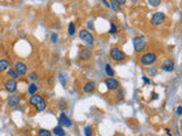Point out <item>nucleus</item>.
Returning <instances> with one entry per match:
<instances>
[{
    "instance_id": "nucleus-1",
    "label": "nucleus",
    "mask_w": 182,
    "mask_h": 136,
    "mask_svg": "<svg viewBox=\"0 0 182 136\" xmlns=\"http://www.w3.org/2000/svg\"><path fill=\"white\" fill-rule=\"evenodd\" d=\"M30 103L32 104L33 107H36V109L38 111H43L46 109V101L43 100L41 95H38V94H32V97L30 98Z\"/></svg>"
},
{
    "instance_id": "nucleus-2",
    "label": "nucleus",
    "mask_w": 182,
    "mask_h": 136,
    "mask_svg": "<svg viewBox=\"0 0 182 136\" xmlns=\"http://www.w3.org/2000/svg\"><path fill=\"white\" fill-rule=\"evenodd\" d=\"M79 36L88 47H92L93 43H95V38L88 30H81L79 32Z\"/></svg>"
},
{
    "instance_id": "nucleus-3",
    "label": "nucleus",
    "mask_w": 182,
    "mask_h": 136,
    "mask_svg": "<svg viewBox=\"0 0 182 136\" xmlns=\"http://www.w3.org/2000/svg\"><path fill=\"white\" fill-rule=\"evenodd\" d=\"M156 59H157V56H156L155 53L147 52V53H143L142 56L140 57V62L141 65L143 66H149L152 65V64H154V62L156 61Z\"/></svg>"
},
{
    "instance_id": "nucleus-4",
    "label": "nucleus",
    "mask_w": 182,
    "mask_h": 136,
    "mask_svg": "<svg viewBox=\"0 0 182 136\" xmlns=\"http://www.w3.org/2000/svg\"><path fill=\"white\" fill-rule=\"evenodd\" d=\"M133 45H135V49L137 52H141V51L145 50L146 48V40H145V36H135L133 39Z\"/></svg>"
},
{
    "instance_id": "nucleus-5",
    "label": "nucleus",
    "mask_w": 182,
    "mask_h": 136,
    "mask_svg": "<svg viewBox=\"0 0 182 136\" xmlns=\"http://www.w3.org/2000/svg\"><path fill=\"white\" fill-rule=\"evenodd\" d=\"M111 58L113 60H115V61H123V60L125 59L126 56H125V53L123 52L119 48H113L111 50Z\"/></svg>"
},
{
    "instance_id": "nucleus-6",
    "label": "nucleus",
    "mask_w": 182,
    "mask_h": 136,
    "mask_svg": "<svg viewBox=\"0 0 182 136\" xmlns=\"http://www.w3.org/2000/svg\"><path fill=\"white\" fill-rule=\"evenodd\" d=\"M164 21H165V15L163 13L158 12V13H155V14L152 15L150 23H152V25H154V26H158V25H161Z\"/></svg>"
},
{
    "instance_id": "nucleus-7",
    "label": "nucleus",
    "mask_w": 182,
    "mask_h": 136,
    "mask_svg": "<svg viewBox=\"0 0 182 136\" xmlns=\"http://www.w3.org/2000/svg\"><path fill=\"white\" fill-rule=\"evenodd\" d=\"M105 84L107 86L108 90H111V91H115V90L119 89V81H116L115 78H112V77H108L105 80Z\"/></svg>"
},
{
    "instance_id": "nucleus-8",
    "label": "nucleus",
    "mask_w": 182,
    "mask_h": 136,
    "mask_svg": "<svg viewBox=\"0 0 182 136\" xmlns=\"http://www.w3.org/2000/svg\"><path fill=\"white\" fill-rule=\"evenodd\" d=\"M161 68H162V71H167V73H171V71H174V62H173V60H171V59L164 60V61L162 62Z\"/></svg>"
},
{
    "instance_id": "nucleus-9",
    "label": "nucleus",
    "mask_w": 182,
    "mask_h": 136,
    "mask_svg": "<svg viewBox=\"0 0 182 136\" xmlns=\"http://www.w3.org/2000/svg\"><path fill=\"white\" fill-rule=\"evenodd\" d=\"M14 69L18 75H25L27 71V66L22 61H17L14 66Z\"/></svg>"
},
{
    "instance_id": "nucleus-10",
    "label": "nucleus",
    "mask_w": 182,
    "mask_h": 136,
    "mask_svg": "<svg viewBox=\"0 0 182 136\" xmlns=\"http://www.w3.org/2000/svg\"><path fill=\"white\" fill-rule=\"evenodd\" d=\"M5 90L9 93H14L17 90V83L15 80H8L5 83Z\"/></svg>"
},
{
    "instance_id": "nucleus-11",
    "label": "nucleus",
    "mask_w": 182,
    "mask_h": 136,
    "mask_svg": "<svg viewBox=\"0 0 182 136\" xmlns=\"http://www.w3.org/2000/svg\"><path fill=\"white\" fill-rule=\"evenodd\" d=\"M58 121H59V124L64 127H71L72 126V123L69 118H67V116L64 111H62L59 115V118H58Z\"/></svg>"
},
{
    "instance_id": "nucleus-12",
    "label": "nucleus",
    "mask_w": 182,
    "mask_h": 136,
    "mask_svg": "<svg viewBox=\"0 0 182 136\" xmlns=\"http://www.w3.org/2000/svg\"><path fill=\"white\" fill-rule=\"evenodd\" d=\"M95 89H96V83L93 81H89V82H87V83L84 84L83 92H85V93H91V92L95 91Z\"/></svg>"
},
{
    "instance_id": "nucleus-13",
    "label": "nucleus",
    "mask_w": 182,
    "mask_h": 136,
    "mask_svg": "<svg viewBox=\"0 0 182 136\" xmlns=\"http://www.w3.org/2000/svg\"><path fill=\"white\" fill-rule=\"evenodd\" d=\"M19 97L18 95H10L8 99V104L10 107H16L18 106V103H19Z\"/></svg>"
},
{
    "instance_id": "nucleus-14",
    "label": "nucleus",
    "mask_w": 182,
    "mask_h": 136,
    "mask_svg": "<svg viewBox=\"0 0 182 136\" xmlns=\"http://www.w3.org/2000/svg\"><path fill=\"white\" fill-rule=\"evenodd\" d=\"M9 66H10V64L7 59H0V73L8 71Z\"/></svg>"
},
{
    "instance_id": "nucleus-15",
    "label": "nucleus",
    "mask_w": 182,
    "mask_h": 136,
    "mask_svg": "<svg viewBox=\"0 0 182 136\" xmlns=\"http://www.w3.org/2000/svg\"><path fill=\"white\" fill-rule=\"evenodd\" d=\"M80 58L83 60L90 59V58H91V51H90L89 49H84V50H82L80 53Z\"/></svg>"
},
{
    "instance_id": "nucleus-16",
    "label": "nucleus",
    "mask_w": 182,
    "mask_h": 136,
    "mask_svg": "<svg viewBox=\"0 0 182 136\" xmlns=\"http://www.w3.org/2000/svg\"><path fill=\"white\" fill-rule=\"evenodd\" d=\"M52 134H54V135H56V136H65L66 135L64 128L60 127V126H57V127H55L54 129H52Z\"/></svg>"
},
{
    "instance_id": "nucleus-17",
    "label": "nucleus",
    "mask_w": 182,
    "mask_h": 136,
    "mask_svg": "<svg viewBox=\"0 0 182 136\" xmlns=\"http://www.w3.org/2000/svg\"><path fill=\"white\" fill-rule=\"evenodd\" d=\"M7 76H8V77H12V80H17L19 75H18L17 73H16L15 69H13V68H9L8 71H7Z\"/></svg>"
},
{
    "instance_id": "nucleus-18",
    "label": "nucleus",
    "mask_w": 182,
    "mask_h": 136,
    "mask_svg": "<svg viewBox=\"0 0 182 136\" xmlns=\"http://www.w3.org/2000/svg\"><path fill=\"white\" fill-rule=\"evenodd\" d=\"M36 91H38V85L34 83L30 84V86H29V89H27V92H29V94H36Z\"/></svg>"
},
{
    "instance_id": "nucleus-19",
    "label": "nucleus",
    "mask_w": 182,
    "mask_h": 136,
    "mask_svg": "<svg viewBox=\"0 0 182 136\" xmlns=\"http://www.w3.org/2000/svg\"><path fill=\"white\" fill-rule=\"evenodd\" d=\"M109 3H111V5H109V7H112V8H113L114 12H119V5L116 3V1H115V0H111V1H109Z\"/></svg>"
},
{
    "instance_id": "nucleus-20",
    "label": "nucleus",
    "mask_w": 182,
    "mask_h": 136,
    "mask_svg": "<svg viewBox=\"0 0 182 136\" xmlns=\"http://www.w3.org/2000/svg\"><path fill=\"white\" fill-rule=\"evenodd\" d=\"M105 71H106V74H107L109 77H113L114 75H115L114 71L112 69V66L111 65H106V67H105Z\"/></svg>"
},
{
    "instance_id": "nucleus-21",
    "label": "nucleus",
    "mask_w": 182,
    "mask_h": 136,
    "mask_svg": "<svg viewBox=\"0 0 182 136\" xmlns=\"http://www.w3.org/2000/svg\"><path fill=\"white\" fill-rule=\"evenodd\" d=\"M38 135L39 136H51V133H50V130L45 129V128H41V129L39 130Z\"/></svg>"
},
{
    "instance_id": "nucleus-22",
    "label": "nucleus",
    "mask_w": 182,
    "mask_h": 136,
    "mask_svg": "<svg viewBox=\"0 0 182 136\" xmlns=\"http://www.w3.org/2000/svg\"><path fill=\"white\" fill-rule=\"evenodd\" d=\"M58 108H59L62 111H64V110L67 108V104H66V101L64 100V99H62V100H59V102H58Z\"/></svg>"
},
{
    "instance_id": "nucleus-23",
    "label": "nucleus",
    "mask_w": 182,
    "mask_h": 136,
    "mask_svg": "<svg viewBox=\"0 0 182 136\" xmlns=\"http://www.w3.org/2000/svg\"><path fill=\"white\" fill-rule=\"evenodd\" d=\"M69 34L71 36H73L75 34V25H74V23H69Z\"/></svg>"
},
{
    "instance_id": "nucleus-24",
    "label": "nucleus",
    "mask_w": 182,
    "mask_h": 136,
    "mask_svg": "<svg viewBox=\"0 0 182 136\" xmlns=\"http://www.w3.org/2000/svg\"><path fill=\"white\" fill-rule=\"evenodd\" d=\"M84 135L92 136V127H91V126H87V127L84 128Z\"/></svg>"
},
{
    "instance_id": "nucleus-25",
    "label": "nucleus",
    "mask_w": 182,
    "mask_h": 136,
    "mask_svg": "<svg viewBox=\"0 0 182 136\" xmlns=\"http://www.w3.org/2000/svg\"><path fill=\"white\" fill-rule=\"evenodd\" d=\"M148 3L152 7H157L161 5V0H148Z\"/></svg>"
},
{
    "instance_id": "nucleus-26",
    "label": "nucleus",
    "mask_w": 182,
    "mask_h": 136,
    "mask_svg": "<svg viewBox=\"0 0 182 136\" xmlns=\"http://www.w3.org/2000/svg\"><path fill=\"white\" fill-rule=\"evenodd\" d=\"M116 32H117V29H116V26H115V24L112 23L111 24V30H109V33H111V34H115Z\"/></svg>"
},
{
    "instance_id": "nucleus-27",
    "label": "nucleus",
    "mask_w": 182,
    "mask_h": 136,
    "mask_svg": "<svg viewBox=\"0 0 182 136\" xmlns=\"http://www.w3.org/2000/svg\"><path fill=\"white\" fill-rule=\"evenodd\" d=\"M59 80H60V83H62V85H66L67 81H66V78H63V74L59 75Z\"/></svg>"
},
{
    "instance_id": "nucleus-28",
    "label": "nucleus",
    "mask_w": 182,
    "mask_h": 136,
    "mask_svg": "<svg viewBox=\"0 0 182 136\" xmlns=\"http://www.w3.org/2000/svg\"><path fill=\"white\" fill-rule=\"evenodd\" d=\"M30 80H32V81L38 80V75H36V73H31L30 74Z\"/></svg>"
},
{
    "instance_id": "nucleus-29",
    "label": "nucleus",
    "mask_w": 182,
    "mask_h": 136,
    "mask_svg": "<svg viewBox=\"0 0 182 136\" xmlns=\"http://www.w3.org/2000/svg\"><path fill=\"white\" fill-rule=\"evenodd\" d=\"M57 39H58V35H57L56 33H52V34H51V41H52V42H56Z\"/></svg>"
},
{
    "instance_id": "nucleus-30",
    "label": "nucleus",
    "mask_w": 182,
    "mask_h": 136,
    "mask_svg": "<svg viewBox=\"0 0 182 136\" xmlns=\"http://www.w3.org/2000/svg\"><path fill=\"white\" fill-rule=\"evenodd\" d=\"M148 71H149V74H150V75H154V74L156 75V73H157V71H156V69H155V68H154V67L149 68V69H148Z\"/></svg>"
},
{
    "instance_id": "nucleus-31",
    "label": "nucleus",
    "mask_w": 182,
    "mask_h": 136,
    "mask_svg": "<svg viewBox=\"0 0 182 136\" xmlns=\"http://www.w3.org/2000/svg\"><path fill=\"white\" fill-rule=\"evenodd\" d=\"M176 113H178L179 116L182 115V107L181 106H179L178 108H176Z\"/></svg>"
},
{
    "instance_id": "nucleus-32",
    "label": "nucleus",
    "mask_w": 182,
    "mask_h": 136,
    "mask_svg": "<svg viewBox=\"0 0 182 136\" xmlns=\"http://www.w3.org/2000/svg\"><path fill=\"white\" fill-rule=\"evenodd\" d=\"M119 5H125V3H126V0H115Z\"/></svg>"
},
{
    "instance_id": "nucleus-33",
    "label": "nucleus",
    "mask_w": 182,
    "mask_h": 136,
    "mask_svg": "<svg viewBox=\"0 0 182 136\" xmlns=\"http://www.w3.org/2000/svg\"><path fill=\"white\" fill-rule=\"evenodd\" d=\"M88 27H89V29H93V22L92 21H90L89 23H88Z\"/></svg>"
},
{
    "instance_id": "nucleus-34",
    "label": "nucleus",
    "mask_w": 182,
    "mask_h": 136,
    "mask_svg": "<svg viewBox=\"0 0 182 136\" xmlns=\"http://www.w3.org/2000/svg\"><path fill=\"white\" fill-rule=\"evenodd\" d=\"M142 80H143V82H145V83H147V84H148V83H149V82H150V81L148 80L147 77H142Z\"/></svg>"
},
{
    "instance_id": "nucleus-35",
    "label": "nucleus",
    "mask_w": 182,
    "mask_h": 136,
    "mask_svg": "<svg viewBox=\"0 0 182 136\" xmlns=\"http://www.w3.org/2000/svg\"><path fill=\"white\" fill-rule=\"evenodd\" d=\"M152 99H154V100H157V99H158V94L154 93V94H152Z\"/></svg>"
},
{
    "instance_id": "nucleus-36",
    "label": "nucleus",
    "mask_w": 182,
    "mask_h": 136,
    "mask_svg": "<svg viewBox=\"0 0 182 136\" xmlns=\"http://www.w3.org/2000/svg\"><path fill=\"white\" fill-rule=\"evenodd\" d=\"M102 3H104V5H105L106 7H109V3H108L107 1H106V0H102Z\"/></svg>"
}]
</instances>
